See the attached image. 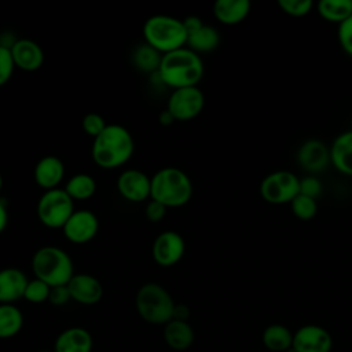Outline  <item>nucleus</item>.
<instances>
[{
  "mask_svg": "<svg viewBox=\"0 0 352 352\" xmlns=\"http://www.w3.org/2000/svg\"><path fill=\"white\" fill-rule=\"evenodd\" d=\"M204 73L205 66L201 55L187 47H183L162 55L161 65L155 76L161 84L179 89L197 87L202 80Z\"/></svg>",
  "mask_w": 352,
  "mask_h": 352,
  "instance_id": "nucleus-1",
  "label": "nucleus"
},
{
  "mask_svg": "<svg viewBox=\"0 0 352 352\" xmlns=\"http://www.w3.org/2000/svg\"><path fill=\"white\" fill-rule=\"evenodd\" d=\"M133 138L120 124H107L92 143V160L102 169H116L125 165L133 155Z\"/></svg>",
  "mask_w": 352,
  "mask_h": 352,
  "instance_id": "nucleus-2",
  "label": "nucleus"
},
{
  "mask_svg": "<svg viewBox=\"0 0 352 352\" xmlns=\"http://www.w3.org/2000/svg\"><path fill=\"white\" fill-rule=\"evenodd\" d=\"M192 197V182L190 176L176 168L165 166L151 176V195L166 208L184 206Z\"/></svg>",
  "mask_w": 352,
  "mask_h": 352,
  "instance_id": "nucleus-3",
  "label": "nucleus"
},
{
  "mask_svg": "<svg viewBox=\"0 0 352 352\" xmlns=\"http://www.w3.org/2000/svg\"><path fill=\"white\" fill-rule=\"evenodd\" d=\"M32 271L34 278L54 287L69 283L74 275V265L72 257L63 249L43 246L32 257Z\"/></svg>",
  "mask_w": 352,
  "mask_h": 352,
  "instance_id": "nucleus-4",
  "label": "nucleus"
},
{
  "mask_svg": "<svg viewBox=\"0 0 352 352\" xmlns=\"http://www.w3.org/2000/svg\"><path fill=\"white\" fill-rule=\"evenodd\" d=\"M144 43L158 52L168 54L187 44V33L183 19L170 15H153L143 25Z\"/></svg>",
  "mask_w": 352,
  "mask_h": 352,
  "instance_id": "nucleus-5",
  "label": "nucleus"
},
{
  "mask_svg": "<svg viewBox=\"0 0 352 352\" xmlns=\"http://www.w3.org/2000/svg\"><path fill=\"white\" fill-rule=\"evenodd\" d=\"M135 305L139 316L151 324H166L173 318L175 301L169 292L155 282L139 287Z\"/></svg>",
  "mask_w": 352,
  "mask_h": 352,
  "instance_id": "nucleus-6",
  "label": "nucleus"
},
{
  "mask_svg": "<svg viewBox=\"0 0 352 352\" xmlns=\"http://www.w3.org/2000/svg\"><path fill=\"white\" fill-rule=\"evenodd\" d=\"M74 210V201L60 187L44 191L37 202V217L48 228H62Z\"/></svg>",
  "mask_w": 352,
  "mask_h": 352,
  "instance_id": "nucleus-7",
  "label": "nucleus"
},
{
  "mask_svg": "<svg viewBox=\"0 0 352 352\" xmlns=\"http://www.w3.org/2000/svg\"><path fill=\"white\" fill-rule=\"evenodd\" d=\"M258 190L268 204H290L300 194V179L290 170H275L261 180Z\"/></svg>",
  "mask_w": 352,
  "mask_h": 352,
  "instance_id": "nucleus-8",
  "label": "nucleus"
},
{
  "mask_svg": "<svg viewBox=\"0 0 352 352\" xmlns=\"http://www.w3.org/2000/svg\"><path fill=\"white\" fill-rule=\"evenodd\" d=\"M205 106V95L198 87H186L173 89L166 110L173 116L175 121H190L198 117Z\"/></svg>",
  "mask_w": 352,
  "mask_h": 352,
  "instance_id": "nucleus-9",
  "label": "nucleus"
},
{
  "mask_svg": "<svg viewBox=\"0 0 352 352\" xmlns=\"http://www.w3.org/2000/svg\"><path fill=\"white\" fill-rule=\"evenodd\" d=\"M184 252H186L184 238L173 230H166L158 234L151 248L153 260L160 267H165V268L177 264L183 258Z\"/></svg>",
  "mask_w": 352,
  "mask_h": 352,
  "instance_id": "nucleus-10",
  "label": "nucleus"
},
{
  "mask_svg": "<svg viewBox=\"0 0 352 352\" xmlns=\"http://www.w3.org/2000/svg\"><path fill=\"white\" fill-rule=\"evenodd\" d=\"M65 238L74 245L91 242L99 231V220L91 210H74L69 220L62 227Z\"/></svg>",
  "mask_w": 352,
  "mask_h": 352,
  "instance_id": "nucleus-11",
  "label": "nucleus"
},
{
  "mask_svg": "<svg viewBox=\"0 0 352 352\" xmlns=\"http://www.w3.org/2000/svg\"><path fill=\"white\" fill-rule=\"evenodd\" d=\"M120 195L129 202H144L151 195V177L139 169H125L117 179Z\"/></svg>",
  "mask_w": 352,
  "mask_h": 352,
  "instance_id": "nucleus-12",
  "label": "nucleus"
},
{
  "mask_svg": "<svg viewBox=\"0 0 352 352\" xmlns=\"http://www.w3.org/2000/svg\"><path fill=\"white\" fill-rule=\"evenodd\" d=\"M296 352H330L333 338L330 333L319 324H304L293 334Z\"/></svg>",
  "mask_w": 352,
  "mask_h": 352,
  "instance_id": "nucleus-13",
  "label": "nucleus"
},
{
  "mask_svg": "<svg viewBox=\"0 0 352 352\" xmlns=\"http://www.w3.org/2000/svg\"><path fill=\"white\" fill-rule=\"evenodd\" d=\"M297 162L312 176L320 173L330 165V147L319 139H308L297 150Z\"/></svg>",
  "mask_w": 352,
  "mask_h": 352,
  "instance_id": "nucleus-14",
  "label": "nucleus"
},
{
  "mask_svg": "<svg viewBox=\"0 0 352 352\" xmlns=\"http://www.w3.org/2000/svg\"><path fill=\"white\" fill-rule=\"evenodd\" d=\"M72 300L82 305H94L103 297V286L91 274H74L67 283Z\"/></svg>",
  "mask_w": 352,
  "mask_h": 352,
  "instance_id": "nucleus-15",
  "label": "nucleus"
},
{
  "mask_svg": "<svg viewBox=\"0 0 352 352\" xmlns=\"http://www.w3.org/2000/svg\"><path fill=\"white\" fill-rule=\"evenodd\" d=\"M10 50L15 69L30 73L38 70L44 63L43 48L30 38H16Z\"/></svg>",
  "mask_w": 352,
  "mask_h": 352,
  "instance_id": "nucleus-16",
  "label": "nucleus"
},
{
  "mask_svg": "<svg viewBox=\"0 0 352 352\" xmlns=\"http://www.w3.org/2000/svg\"><path fill=\"white\" fill-rule=\"evenodd\" d=\"M33 177L36 184L44 191L58 188L65 177L63 161L52 154L41 157L34 166Z\"/></svg>",
  "mask_w": 352,
  "mask_h": 352,
  "instance_id": "nucleus-17",
  "label": "nucleus"
},
{
  "mask_svg": "<svg viewBox=\"0 0 352 352\" xmlns=\"http://www.w3.org/2000/svg\"><path fill=\"white\" fill-rule=\"evenodd\" d=\"M26 274L15 267L0 270V304H14L23 298L28 286Z\"/></svg>",
  "mask_w": 352,
  "mask_h": 352,
  "instance_id": "nucleus-18",
  "label": "nucleus"
},
{
  "mask_svg": "<svg viewBox=\"0 0 352 352\" xmlns=\"http://www.w3.org/2000/svg\"><path fill=\"white\" fill-rule=\"evenodd\" d=\"M92 336L89 331L80 326H73L58 334L54 351L55 352H91Z\"/></svg>",
  "mask_w": 352,
  "mask_h": 352,
  "instance_id": "nucleus-19",
  "label": "nucleus"
},
{
  "mask_svg": "<svg viewBox=\"0 0 352 352\" xmlns=\"http://www.w3.org/2000/svg\"><path fill=\"white\" fill-rule=\"evenodd\" d=\"M330 164L342 175L352 176V129L340 133L330 146Z\"/></svg>",
  "mask_w": 352,
  "mask_h": 352,
  "instance_id": "nucleus-20",
  "label": "nucleus"
},
{
  "mask_svg": "<svg viewBox=\"0 0 352 352\" xmlns=\"http://www.w3.org/2000/svg\"><path fill=\"white\" fill-rule=\"evenodd\" d=\"M250 8L249 0H217L213 4V15L220 23L234 26L246 19Z\"/></svg>",
  "mask_w": 352,
  "mask_h": 352,
  "instance_id": "nucleus-21",
  "label": "nucleus"
},
{
  "mask_svg": "<svg viewBox=\"0 0 352 352\" xmlns=\"http://www.w3.org/2000/svg\"><path fill=\"white\" fill-rule=\"evenodd\" d=\"M194 330L184 320H169L164 327V340L166 345L175 351H186L194 342Z\"/></svg>",
  "mask_w": 352,
  "mask_h": 352,
  "instance_id": "nucleus-22",
  "label": "nucleus"
},
{
  "mask_svg": "<svg viewBox=\"0 0 352 352\" xmlns=\"http://www.w3.org/2000/svg\"><path fill=\"white\" fill-rule=\"evenodd\" d=\"M219 44H220V34L217 29L204 23L201 28L187 34L186 47L199 55V54L210 52L216 50Z\"/></svg>",
  "mask_w": 352,
  "mask_h": 352,
  "instance_id": "nucleus-23",
  "label": "nucleus"
},
{
  "mask_svg": "<svg viewBox=\"0 0 352 352\" xmlns=\"http://www.w3.org/2000/svg\"><path fill=\"white\" fill-rule=\"evenodd\" d=\"M261 338L264 346L271 352H285L293 345V333L279 323L265 327Z\"/></svg>",
  "mask_w": 352,
  "mask_h": 352,
  "instance_id": "nucleus-24",
  "label": "nucleus"
},
{
  "mask_svg": "<svg viewBox=\"0 0 352 352\" xmlns=\"http://www.w3.org/2000/svg\"><path fill=\"white\" fill-rule=\"evenodd\" d=\"M131 59H132L133 66L139 72L155 74L160 69L162 54L158 52L157 50H154L151 45L142 43L135 47V50L132 51Z\"/></svg>",
  "mask_w": 352,
  "mask_h": 352,
  "instance_id": "nucleus-25",
  "label": "nucleus"
},
{
  "mask_svg": "<svg viewBox=\"0 0 352 352\" xmlns=\"http://www.w3.org/2000/svg\"><path fill=\"white\" fill-rule=\"evenodd\" d=\"M22 326V311L15 304H0V340L15 337Z\"/></svg>",
  "mask_w": 352,
  "mask_h": 352,
  "instance_id": "nucleus-26",
  "label": "nucleus"
},
{
  "mask_svg": "<svg viewBox=\"0 0 352 352\" xmlns=\"http://www.w3.org/2000/svg\"><path fill=\"white\" fill-rule=\"evenodd\" d=\"M65 191L73 201H87L95 194L96 182L88 173H76L67 180Z\"/></svg>",
  "mask_w": 352,
  "mask_h": 352,
  "instance_id": "nucleus-27",
  "label": "nucleus"
},
{
  "mask_svg": "<svg viewBox=\"0 0 352 352\" xmlns=\"http://www.w3.org/2000/svg\"><path fill=\"white\" fill-rule=\"evenodd\" d=\"M316 11L324 21L341 23L352 15V0H320Z\"/></svg>",
  "mask_w": 352,
  "mask_h": 352,
  "instance_id": "nucleus-28",
  "label": "nucleus"
},
{
  "mask_svg": "<svg viewBox=\"0 0 352 352\" xmlns=\"http://www.w3.org/2000/svg\"><path fill=\"white\" fill-rule=\"evenodd\" d=\"M290 208H292L293 214L297 219L307 221V220H311L316 216V213H318V201L311 198V197L298 194L290 202Z\"/></svg>",
  "mask_w": 352,
  "mask_h": 352,
  "instance_id": "nucleus-29",
  "label": "nucleus"
},
{
  "mask_svg": "<svg viewBox=\"0 0 352 352\" xmlns=\"http://www.w3.org/2000/svg\"><path fill=\"white\" fill-rule=\"evenodd\" d=\"M50 290H51L50 285L34 278L28 282L23 298L32 304H41L44 301H48Z\"/></svg>",
  "mask_w": 352,
  "mask_h": 352,
  "instance_id": "nucleus-30",
  "label": "nucleus"
},
{
  "mask_svg": "<svg viewBox=\"0 0 352 352\" xmlns=\"http://www.w3.org/2000/svg\"><path fill=\"white\" fill-rule=\"evenodd\" d=\"M278 6L285 14L294 18H301L311 12V10L314 8V1L312 0H279Z\"/></svg>",
  "mask_w": 352,
  "mask_h": 352,
  "instance_id": "nucleus-31",
  "label": "nucleus"
},
{
  "mask_svg": "<svg viewBox=\"0 0 352 352\" xmlns=\"http://www.w3.org/2000/svg\"><path fill=\"white\" fill-rule=\"evenodd\" d=\"M81 126L88 136L95 139L103 132V129L107 126V122L98 113H87L81 120Z\"/></svg>",
  "mask_w": 352,
  "mask_h": 352,
  "instance_id": "nucleus-32",
  "label": "nucleus"
},
{
  "mask_svg": "<svg viewBox=\"0 0 352 352\" xmlns=\"http://www.w3.org/2000/svg\"><path fill=\"white\" fill-rule=\"evenodd\" d=\"M14 70L15 65L12 60L11 50L8 47L0 45V87L10 81Z\"/></svg>",
  "mask_w": 352,
  "mask_h": 352,
  "instance_id": "nucleus-33",
  "label": "nucleus"
},
{
  "mask_svg": "<svg viewBox=\"0 0 352 352\" xmlns=\"http://www.w3.org/2000/svg\"><path fill=\"white\" fill-rule=\"evenodd\" d=\"M337 38L342 48V51L352 56V15L348 16L345 21L338 23L337 29Z\"/></svg>",
  "mask_w": 352,
  "mask_h": 352,
  "instance_id": "nucleus-34",
  "label": "nucleus"
},
{
  "mask_svg": "<svg viewBox=\"0 0 352 352\" xmlns=\"http://www.w3.org/2000/svg\"><path fill=\"white\" fill-rule=\"evenodd\" d=\"M322 190H323V186L319 177L309 175L300 179V194L318 199L322 194Z\"/></svg>",
  "mask_w": 352,
  "mask_h": 352,
  "instance_id": "nucleus-35",
  "label": "nucleus"
},
{
  "mask_svg": "<svg viewBox=\"0 0 352 352\" xmlns=\"http://www.w3.org/2000/svg\"><path fill=\"white\" fill-rule=\"evenodd\" d=\"M72 300L70 292L67 285H62V286H54L50 290V297L48 301L55 305V307H62L65 304H67Z\"/></svg>",
  "mask_w": 352,
  "mask_h": 352,
  "instance_id": "nucleus-36",
  "label": "nucleus"
},
{
  "mask_svg": "<svg viewBox=\"0 0 352 352\" xmlns=\"http://www.w3.org/2000/svg\"><path fill=\"white\" fill-rule=\"evenodd\" d=\"M166 206H164L162 204L154 201V199H148L147 205H146V209H144V214H146V219L151 223H158L161 221L165 214H166Z\"/></svg>",
  "mask_w": 352,
  "mask_h": 352,
  "instance_id": "nucleus-37",
  "label": "nucleus"
},
{
  "mask_svg": "<svg viewBox=\"0 0 352 352\" xmlns=\"http://www.w3.org/2000/svg\"><path fill=\"white\" fill-rule=\"evenodd\" d=\"M183 25H184L186 33L188 34V33L197 30L198 28H201V26L204 25V22H202V19H201L199 16H197V15H190V16H187V18L183 19Z\"/></svg>",
  "mask_w": 352,
  "mask_h": 352,
  "instance_id": "nucleus-38",
  "label": "nucleus"
},
{
  "mask_svg": "<svg viewBox=\"0 0 352 352\" xmlns=\"http://www.w3.org/2000/svg\"><path fill=\"white\" fill-rule=\"evenodd\" d=\"M190 316V309L187 305L184 304H175V309H173V318L172 319H176V320H184L187 322Z\"/></svg>",
  "mask_w": 352,
  "mask_h": 352,
  "instance_id": "nucleus-39",
  "label": "nucleus"
},
{
  "mask_svg": "<svg viewBox=\"0 0 352 352\" xmlns=\"http://www.w3.org/2000/svg\"><path fill=\"white\" fill-rule=\"evenodd\" d=\"M8 224V210H7V204L0 198V234L6 230Z\"/></svg>",
  "mask_w": 352,
  "mask_h": 352,
  "instance_id": "nucleus-40",
  "label": "nucleus"
},
{
  "mask_svg": "<svg viewBox=\"0 0 352 352\" xmlns=\"http://www.w3.org/2000/svg\"><path fill=\"white\" fill-rule=\"evenodd\" d=\"M158 121H160V124L161 125H164V126H169V125H172L173 122H175V118H173V116L165 109V110H162L161 113H160V116H158Z\"/></svg>",
  "mask_w": 352,
  "mask_h": 352,
  "instance_id": "nucleus-41",
  "label": "nucleus"
},
{
  "mask_svg": "<svg viewBox=\"0 0 352 352\" xmlns=\"http://www.w3.org/2000/svg\"><path fill=\"white\" fill-rule=\"evenodd\" d=\"M3 183H4V182H3V175L0 173V191H1V188H3Z\"/></svg>",
  "mask_w": 352,
  "mask_h": 352,
  "instance_id": "nucleus-42",
  "label": "nucleus"
},
{
  "mask_svg": "<svg viewBox=\"0 0 352 352\" xmlns=\"http://www.w3.org/2000/svg\"><path fill=\"white\" fill-rule=\"evenodd\" d=\"M285 352H296V349L292 346V348H289V349H287V351H285Z\"/></svg>",
  "mask_w": 352,
  "mask_h": 352,
  "instance_id": "nucleus-43",
  "label": "nucleus"
},
{
  "mask_svg": "<svg viewBox=\"0 0 352 352\" xmlns=\"http://www.w3.org/2000/svg\"><path fill=\"white\" fill-rule=\"evenodd\" d=\"M37 352H55V351H47V349H43V351H37Z\"/></svg>",
  "mask_w": 352,
  "mask_h": 352,
  "instance_id": "nucleus-44",
  "label": "nucleus"
}]
</instances>
